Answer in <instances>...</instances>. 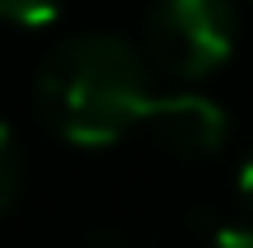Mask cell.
<instances>
[{"label":"cell","instance_id":"3","mask_svg":"<svg viewBox=\"0 0 253 248\" xmlns=\"http://www.w3.org/2000/svg\"><path fill=\"white\" fill-rule=\"evenodd\" d=\"M145 131H150L155 145H164L169 155L202 159V155H216V150L225 145L230 117L207 94H155L150 112H145Z\"/></svg>","mask_w":253,"mask_h":248},{"label":"cell","instance_id":"8","mask_svg":"<svg viewBox=\"0 0 253 248\" xmlns=\"http://www.w3.org/2000/svg\"><path fill=\"white\" fill-rule=\"evenodd\" d=\"M94 248H122L118 239H99V244H94Z\"/></svg>","mask_w":253,"mask_h":248},{"label":"cell","instance_id":"7","mask_svg":"<svg viewBox=\"0 0 253 248\" xmlns=\"http://www.w3.org/2000/svg\"><path fill=\"white\" fill-rule=\"evenodd\" d=\"M239 197H244V206H253V155L244 159V169H239Z\"/></svg>","mask_w":253,"mask_h":248},{"label":"cell","instance_id":"2","mask_svg":"<svg viewBox=\"0 0 253 248\" xmlns=\"http://www.w3.org/2000/svg\"><path fill=\"white\" fill-rule=\"evenodd\" d=\"M235 5L230 0H155L145 19V52L178 80H202L220 71L235 52Z\"/></svg>","mask_w":253,"mask_h":248},{"label":"cell","instance_id":"4","mask_svg":"<svg viewBox=\"0 0 253 248\" xmlns=\"http://www.w3.org/2000/svg\"><path fill=\"white\" fill-rule=\"evenodd\" d=\"M19 178H24V159H19L14 131L0 122V211H9V202L19 197Z\"/></svg>","mask_w":253,"mask_h":248},{"label":"cell","instance_id":"5","mask_svg":"<svg viewBox=\"0 0 253 248\" xmlns=\"http://www.w3.org/2000/svg\"><path fill=\"white\" fill-rule=\"evenodd\" d=\"M61 0H0V19L5 24H24V28H38V24H52Z\"/></svg>","mask_w":253,"mask_h":248},{"label":"cell","instance_id":"1","mask_svg":"<svg viewBox=\"0 0 253 248\" xmlns=\"http://www.w3.org/2000/svg\"><path fill=\"white\" fill-rule=\"evenodd\" d=\"M42 122L71 145H113L145 127L155 94L145 61L118 33H80L42 61L33 84Z\"/></svg>","mask_w":253,"mask_h":248},{"label":"cell","instance_id":"6","mask_svg":"<svg viewBox=\"0 0 253 248\" xmlns=\"http://www.w3.org/2000/svg\"><path fill=\"white\" fill-rule=\"evenodd\" d=\"M207 248H253V230H244V225H225V230L211 234Z\"/></svg>","mask_w":253,"mask_h":248}]
</instances>
